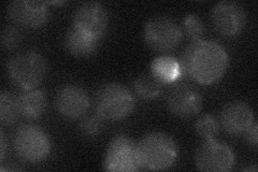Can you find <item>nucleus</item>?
Segmentation results:
<instances>
[{"mask_svg": "<svg viewBox=\"0 0 258 172\" xmlns=\"http://www.w3.org/2000/svg\"><path fill=\"white\" fill-rule=\"evenodd\" d=\"M7 152V138L4 129L0 130V161H4Z\"/></svg>", "mask_w": 258, "mask_h": 172, "instance_id": "nucleus-25", "label": "nucleus"}, {"mask_svg": "<svg viewBox=\"0 0 258 172\" xmlns=\"http://www.w3.org/2000/svg\"><path fill=\"white\" fill-rule=\"evenodd\" d=\"M198 170L205 172H227L236 165V155L225 142L208 139L199 145L195 154Z\"/></svg>", "mask_w": 258, "mask_h": 172, "instance_id": "nucleus-8", "label": "nucleus"}, {"mask_svg": "<svg viewBox=\"0 0 258 172\" xmlns=\"http://www.w3.org/2000/svg\"><path fill=\"white\" fill-rule=\"evenodd\" d=\"M7 14L14 25L29 29L41 28L50 16L47 4L40 0H14L8 6Z\"/></svg>", "mask_w": 258, "mask_h": 172, "instance_id": "nucleus-12", "label": "nucleus"}, {"mask_svg": "<svg viewBox=\"0 0 258 172\" xmlns=\"http://www.w3.org/2000/svg\"><path fill=\"white\" fill-rule=\"evenodd\" d=\"M91 106V98L86 89L78 84L62 85L55 96V108L61 117L77 120L85 116Z\"/></svg>", "mask_w": 258, "mask_h": 172, "instance_id": "nucleus-13", "label": "nucleus"}, {"mask_svg": "<svg viewBox=\"0 0 258 172\" xmlns=\"http://www.w3.org/2000/svg\"><path fill=\"white\" fill-rule=\"evenodd\" d=\"M180 63L183 73L194 82L212 85L224 78L229 66V56L216 41L198 39L185 47Z\"/></svg>", "mask_w": 258, "mask_h": 172, "instance_id": "nucleus-1", "label": "nucleus"}, {"mask_svg": "<svg viewBox=\"0 0 258 172\" xmlns=\"http://www.w3.org/2000/svg\"><path fill=\"white\" fill-rule=\"evenodd\" d=\"M99 42V39L87 35L72 25L63 38L64 50L68 54L79 59H85L95 54L98 50Z\"/></svg>", "mask_w": 258, "mask_h": 172, "instance_id": "nucleus-15", "label": "nucleus"}, {"mask_svg": "<svg viewBox=\"0 0 258 172\" xmlns=\"http://www.w3.org/2000/svg\"><path fill=\"white\" fill-rule=\"evenodd\" d=\"M51 4H53V5H62L64 3L63 2H52Z\"/></svg>", "mask_w": 258, "mask_h": 172, "instance_id": "nucleus-26", "label": "nucleus"}, {"mask_svg": "<svg viewBox=\"0 0 258 172\" xmlns=\"http://www.w3.org/2000/svg\"><path fill=\"white\" fill-rule=\"evenodd\" d=\"M21 117L26 120H37L44 113L47 99L43 91L39 88L22 89L18 95Z\"/></svg>", "mask_w": 258, "mask_h": 172, "instance_id": "nucleus-16", "label": "nucleus"}, {"mask_svg": "<svg viewBox=\"0 0 258 172\" xmlns=\"http://www.w3.org/2000/svg\"><path fill=\"white\" fill-rule=\"evenodd\" d=\"M102 167L111 172H135L143 169L138 144L128 136H115L107 146Z\"/></svg>", "mask_w": 258, "mask_h": 172, "instance_id": "nucleus-7", "label": "nucleus"}, {"mask_svg": "<svg viewBox=\"0 0 258 172\" xmlns=\"http://www.w3.org/2000/svg\"><path fill=\"white\" fill-rule=\"evenodd\" d=\"M220 127L233 136L243 135L255 122L252 106L245 101L235 100L226 103L220 112Z\"/></svg>", "mask_w": 258, "mask_h": 172, "instance_id": "nucleus-14", "label": "nucleus"}, {"mask_svg": "<svg viewBox=\"0 0 258 172\" xmlns=\"http://www.w3.org/2000/svg\"><path fill=\"white\" fill-rule=\"evenodd\" d=\"M210 18L214 30L225 38L239 36L246 25L244 8L231 0H223L215 4Z\"/></svg>", "mask_w": 258, "mask_h": 172, "instance_id": "nucleus-9", "label": "nucleus"}, {"mask_svg": "<svg viewBox=\"0 0 258 172\" xmlns=\"http://www.w3.org/2000/svg\"><path fill=\"white\" fill-rule=\"evenodd\" d=\"M181 28L183 34L192 39V41L203 39V36L205 34L204 21L196 13H189L185 15Z\"/></svg>", "mask_w": 258, "mask_h": 172, "instance_id": "nucleus-21", "label": "nucleus"}, {"mask_svg": "<svg viewBox=\"0 0 258 172\" xmlns=\"http://www.w3.org/2000/svg\"><path fill=\"white\" fill-rule=\"evenodd\" d=\"M195 132L204 140L213 139L220 133V123L212 114H205L195 122Z\"/></svg>", "mask_w": 258, "mask_h": 172, "instance_id": "nucleus-20", "label": "nucleus"}, {"mask_svg": "<svg viewBox=\"0 0 258 172\" xmlns=\"http://www.w3.org/2000/svg\"><path fill=\"white\" fill-rule=\"evenodd\" d=\"M103 119L98 114H91L80 122V132L86 137L98 136L103 128Z\"/></svg>", "mask_w": 258, "mask_h": 172, "instance_id": "nucleus-22", "label": "nucleus"}, {"mask_svg": "<svg viewBox=\"0 0 258 172\" xmlns=\"http://www.w3.org/2000/svg\"><path fill=\"white\" fill-rule=\"evenodd\" d=\"M150 73L155 77L163 84H172L179 81L183 70L180 61L174 57L167 55H159L151 63Z\"/></svg>", "mask_w": 258, "mask_h": 172, "instance_id": "nucleus-17", "label": "nucleus"}, {"mask_svg": "<svg viewBox=\"0 0 258 172\" xmlns=\"http://www.w3.org/2000/svg\"><path fill=\"white\" fill-rule=\"evenodd\" d=\"M181 26L166 15L151 18L143 27L144 42L152 51L167 55L180 45L183 39Z\"/></svg>", "mask_w": 258, "mask_h": 172, "instance_id": "nucleus-6", "label": "nucleus"}, {"mask_svg": "<svg viewBox=\"0 0 258 172\" xmlns=\"http://www.w3.org/2000/svg\"><path fill=\"white\" fill-rule=\"evenodd\" d=\"M143 169L168 170L174 166L179 156V147L173 137L163 132L145 134L138 143Z\"/></svg>", "mask_w": 258, "mask_h": 172, "instance_id": "nucleus-2", "label": "nucleus"}, {"mask_svg": "<svg viewBox=\"0 0 258 172\" xmlns=\"http://www.w3.org/2000/svg\"><path fill=\"white\" fill-rule=\"evenodd\" d=\"M22 42V35L18 28L13 26H7L2 34L3 46L8 51L15 50Z\"/></svg>", "mask_w": 258, "mask_h": 172, "instance_id": "nucleus-23", "label": "nucleus"}, {"mask_svg": "<svg viewBox=\"0 0 258 172\" xmlns=\"http://www.w3.org/2000/svg\"><path fill=\"white\" fill-rule=\"evenodd\" d=\"M20 114L18 96L4 91L0 95V122L3 125L10 126L18 121Z\"/></svg>", "mask_w": 258, "mask_h": 172, "instance_id": "nucleus-19", "label": "nucleus"}, {"mask_svg": "<svg viewBox=\"0 0 258 172\" xmlns=\"http://www.w3.org/2000/svg\"><path fill=\"white\" fill-rule=\"evenodd\" d=\"M163 83L159 82L155 77H153L151 73L142 75L137 78L134 83V89L137 96L145 100L154 99L158 97L163 91Z\"/></svg>", "mask_w": 258, "mask_h": 172, "instance_id": "nucleus-18", "label": "nucleus"}, {"mask_svg": "<svg viewBox=\"0 0 258 172\" xmlns=\"http://www.w3.org/2000/svg\"><path fill=\"white\" fill-rule=\"evenodd\" d=\"M257 130H258V125H257L256 122H254L253 124H252V126L249 127L246 130V132L243 134L244 139L246 140L247 144L253 146V147H257V142H258Z\"/></svg>", "mask_w": 258, "mask_h": 172, "instance_id": "nucleus-24", "label": "nucleus"}, {"mask_svg": "<svg viewBox=\"0 0 258 172\" xmlns=\"http://www.w3.org/2000/svg\"><path fill=\"white\" fill-rule=\"evenodd\" d=\"M7 71L14 84L22 89H31L45 79L47 63L40 53L28 51L13 56L7 64Z\"/></svg>", "mask_w": 258, "mask_h": 172, "instance_id": "nucleus-5", "label": "nucleus"}, {"mask_svg": "<svg viewBox=\"0 0 258 172\" xmlns=\"http://www.w3.org/2000/svg\"><path fill=\"white\" fill-rule=\"evenodd\" d=\"M204 99L199 89L188 82L176 81L167 94V106L174 117L189 119L203 109Z\"/></svg>", "mask_w": 258, "mask_h": 172, "instance_id": "nucleus-10", "label": "nucleus"}, {"mask_svg": "<svg viewBox=\"0 0 258 172\" xmlns=\"http://www.w3.org/2000/svg\"><path fill=\"white\" fill-rule=\"evenodd\" d=\"M72 26L85 34L101 40L109 27V14L100 3L81 4L72 15Z\"/></svg>", "mask_w": 258, "mask_h": 172, "instance_id": "nucleus-11", "label": "nucleus"}, {"mask_svg": "<svg viewBox=\"0 0 258 172\" xmlns=\"http://www.w3.org/2000/svg\"><path fill=\"white\" fill-rule=\"evenodd\" d=\"M135 106L136 100L133 92L117 82H109L101 85L96 93V113L104 121H122L131 116Z\"/></svg>", "mask_w": 258, "mask_h": 172, "instance_id": "nucleus-3", "label": "nucleus"}, {"mask_svg": "<svg viewBox=\"0 0 258 172\" xmlns=\"http://www.w3.org/2000/svg\"><path fill=\"white\" fill-rule=\"evenodd\" d=\"M13 145L18 156L30 163L44 161L52 151L50 137L43 128L35 124H23L16 129Z\"/></svg>", "mask_w": 258, "mask_h": 172, "instance_id": "nucleus-4", "label": "nucleus"}]
</instances>
